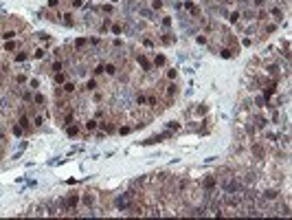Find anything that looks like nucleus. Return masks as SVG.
I'll return each mask as SVG.
<instances>
[{
  "mask_svg": "<svg viewBox=\"0 0 292 220\" xmlns=\"http://www.w3.org/2000/svg\"><path fill=\"white\" fill-rule=\"evenodd\" d=\"M103 71H106V73H110V75H114V71H117V68H114V66H112V64H110V66H106V68H103Z\"/></svg>",
  "mask_w": 292,
  "mask_h": 220,
  "instance_id": "obj_1",
  "label": "nucleus"
},
{
  "mask_svg": "<svg viewBox=\"0 0 292 220\" xmlns=\"http://www.w3.org/2000/svg\"><path fill=\"white\" fill-rule=\"evenodd\" d=\"M95 126H97L95 121H88V123H86V128H88V130H95Z\"/></svg>",
  "mask_w": 292,
  "mask_h": 220,
  "instance_id": "obj_2",
  "label": "nucleus"
},
{
  "mask_svg": "<svg viewBox=\"0 0 292 220\" xmlns=\"http://www.w3.org/2000/svg\"><path fill=\"white\" fill-rule=\"evenodd\" d=\"M204 187H213V178H206L204 180Z\"/></svg>",
  "mask_w": 292,
  "mask_h": 220,
  "instance_id": "obj_3",
  "label": "nucleus"
}]
</instances>
